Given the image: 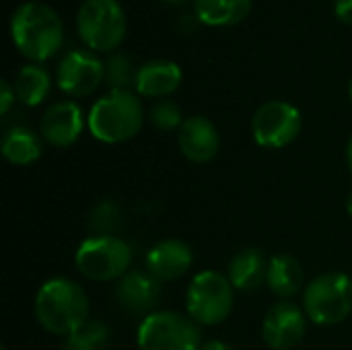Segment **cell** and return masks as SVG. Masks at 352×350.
Listing matches in <instances>:
<instances>
[{"instance_id":"18","label":"cell","mask_w":352,"mask_h":350,"mask_svg":"<svg viewBox=\"0 0 352 350\" xmlns=\"http://www.w3.org/2000/svg\"><path fill=\"white\" fill-rule=\"evenodd\" d=\"M2 155L8 163L12 165H19V167H25V165H31L35 163L41 153H43V142L41 138L25 128V126H14L10 128L4 136H2Z\"/></svg>"},{"instance_id":"3","label":"cell","mask_w":352,"mask_h":350,"mask_svg":"<svg viewBox=\"0 0 352 350\" xmlns=\"http://www.w3.org/2000/svg\"><path fill=\"white\" fill-rule=\"evenodd\" d=\"M144 122L140 99L130 89H116L93 103L87 126L105 144H120L134 138Z\"/></svg>"},{"instance_id":"10","label":"cell","mask_w":352,"mask_h":350,"mask_svg":"<svg viewBox=\"0 0 352 350\" xmlns=\"http://www.w3.org/2000/svg\"><path fill=\"white\" fill-rule=\"evenodd\" d=\"M56 80L70 97H87L105 80V64L87 50H70L58 64Z\"/></svg>"},{"instance_id":"17","label":"cell","mask_w":352,"mask_h":350,"mask_svg":"<svg viewBox=\"0 0 352 350\" xmlns=\"http://www.w3.org/2000/svg\"><path fill=\"white\" fill-rule=\"evenodd\" d=\"M268 264L270 260H266V256L258 248L241 250L239 254L231 258L229 268H227V278L231 281L235 289L243 293H252L266 283Z\"/></svg>"},{"instance_id":"15","label":"cell","mask_w":352,"mask_h":350,"mask_svg":"<svg viewBox=\"0 0 352 350\" xmlns=\"http://www.w3.org/2000/svg\"><path fill=\"white\" fill-rule=\"evenodd\" d=\"M194 262L192 250L179 239H165L155 243L146 254V270L161 283L182 278Z\"/></svg>"},{"instance_id":"24","label":"cell","mask_w":352,"mask_h":350,"mask_svg":"<svg viewBox=\"0 0 352 350\" xmlns=\"http://www.w3.org/2000/svg\"><path fill=\"white\" fill-rule=\"evenodd\" d=\"M120 208L111 200H103L89 217V229L93 235H113L120 227Z\"/></svg>"},{"instance_id":"13","label":"cell","mask_w":352,"mask_h":350,"mask_svg":"<svg viewBox=\"0 0 352 350\" xmlns=\"http://www.w3.org/2000/svg\"><path fill=\"white\" fill-rule=\"evenodd\" d=\"M85 130V113L74 101H58L50 105L39 120L41 138L56 146H72Z\"/></svg>"},{"instance_id":"32","label":"cell","mask_w":352,"mask_h":350,"mask_svg":"<svg viewBox=\"0 0 352 350\" xmlns=\"http://www.w3.org/2000/svg\"><path fill=\"white\" fill-rule=\"evenodd\" d=\"M349 93H351V101H352V80H351V87H349Z\"/></svg>"},{"instance_id":"1","label":"cell","mask_w":352,"mask_h":350,"mask_svg":"<svg viewBox=\"0 0 352 350\" xmlns=\"http://www.w3.org/2000/svg\"><path fill=\"white\" fill-rule=\"evenodd\" d=\"M14 47L33 62L50 60L64 43V25L58 12L43 2H23L10 17Z\"/></svg>"},{"instance_id":"26","label":"cell","mask_w":352,"mask_h":350,"mask_svg":"<svg viewBox=\"0 0 352 350\" xmlns=\"http://www.w3.org/2000/svg\"><path fill=\"white\" fill-rule=\"evenodd\" d=\"M14 99H16L14 87H12L8 80H2V83H0V113H2V116L8 113V109L12 107Z\"/></svg>"},{"instance_id":"4","label":"cell","mask_w":352,"mask_h":350,"mask_svg":"<svg viewBox=\"0 0 352 350\" xmlns=\"http://www.w3.org/2000/svg\"><path fill=\"white\" fill-rule=\"evenodd\" d=\"M74 264L76 270L89 281H120L126 272H130L132 248L116 235H91L78 245Z\"/></svg>"},{"instance_id":"27","label":"cell","mask_w":352,"mask_h":350,"mask_svg":"<svg viewBox=\"0 0 352 350\" xmlns=\"http://www.w3.org/2000/svg\"><path fill=\"white\" fill-rule=\"evenodd\" d=\"M334 12L340 23L352 25V0H334Z\"/></svg>"},{"instance_id":"23","label":"cell","mask_w":352,"mask_h":350,"mask_svg":"<svg viewBox=\"0 0 352 350\" xmlns=\"http://www.w3.org/2000/svg\"><path fill=\"white\" fill-rule=\"evenodd\" d=\"M136 72L138 68H134L130 56L126 54H116L105 62V83L111 87V91L128 89L130 85H134Z\"/></svg>"},{"instance_id":"16","label":"cell","mask_w":352,"mask_h":350,"mask_svg":"<svg viewBox=\"0 0 352 350\" xmlns=\"http://www.w3.org/2000/svg\"><path fill=\"white\" fill-rule=\"evenodd\" d=\"M184 72L171 60H151L136 72L134 89L142 97H167L182 85Z\"/></svg>"},{"instance_id":"7","label":"cell","mask_w":352,"mask_h":350,"mask_svg":"<svg viewBox=\"0 0 352 350\" xmlns=\"http://www.w3.org/2000/svg\"><path fill=\"white\" fill-rule=\"evenodd\" d=\"M233 289L231 281L221 272H198L186 293L188 316L200 326H217L225 322L233 309Z\"/></svg>"},{"instance_id":"22","label":"cell","mask_w":352,"mask_h":350,"mask_svg":"<svg viewBox=\"0 0 352 350\" xmlns=\"http://www.w3.org/2000/svg\"><path fill=\"white\" fill-rule=\"evenodd\" d=\"M111 332L103 322H87L64 338L62 350H107Z\"/></svg>"},{"instance_id":"12","label":"cell","mask_w":352,"mask_h":350,"mask_svg":"<svg viewBox=\"0 0 352 350\" xmlns=\"http://www.w3.org/2000/svg\"><path fill=\"white\" fill-rule=\"evenodd\" d=\"M161 281L148 270H130L116 287V301L126 314L148 318L161 301Z\"/></svg>"},{"instance_id":"6","label":"cell","mask_w":352,"mask_h":350,"mask_svg":"<svg viewBox=\"0 0 352 350\" xmlns=\"http://www.w3.org/2000/svg\"><path fill=\"white\" fill-rule=\"evenodd\" d=\"M303 311L318 326H336L352 314V278L328 272L314 278L303 295Z\"/></svg>"},{"instance_id":"2","label":"cell","mask_w":352,"mask_h":350,"mask_svg":"<svg viewBox=\"0 0 352 350\" xmlns=\"http://www.w3.org/2000/svg\"><path fill=\"white\" fill-rule=\"evenodd\" d=\"M35 316L45 332L66 338L89 322L87 293L70 278H50L37 291Z\"/></svg>"},{"instance_id":"19","label":"cell","mask_w":352,"mask_h":350,"mask_svg":"<svg viewBox=\"0 0 352 350\" xmlns=\"http://www.w3.org/2000/svg\"><path fill=\"white\" fill-rule=\"evenodd\" d=\"M196 14L204 25H237L252 12V0H196Z\"/></svg>"},{"instance_id":"30","label":"cell","mask_w":352,"mask_h":350,"mask_svg":"<svg viewBox=\"0 0 352 350\" xmlns=\"http://www.w3.org/2000/svg\"><path fill=\"white\" fill-rule=\"evenodd\" d=\"M159 2H165V4H182V2H188V0H159Z\"/></svg>"},{"instance_id":"8","label":"cell","mask_w":352,"mask_h":350,"mask_svg":"<svg viewBox=\"0 0 352 350\" xmlns=\"http://www.w3.org/2000/svg\"><path fill=\"white\" fill-rule=\"evenodd\" d=\"M140 350H200V328L175 311H155L142 320L136 336Z\"/></svg>"},{"instance_id":"11","label":"cell","mask_w":352,"mask_h":350,"mask_svg":"<svg viewBox=\"0 0 352 350\" xmlns=\"http://www.w3.org/2000/svg\"><path fill=\"white\" fill-rule=\"evenodd\" d=\"M307 330V316L305 311L291 301L274 303L264 322H262V336L264 342L274 350L295 349Z\"/></svg>"},{"instance_id":"5","label":"cell","mask_w":352,"mask_h":350,"mask_svg":"<svg viewBox=\"0 0 352 350\" xmlns=\"http://www.w3.org/2000/svg\"><path fill=\"white\" fill-rule=\"evenodd\" d=\"M80 39L93 52H113L126 37L128 21L118 0H85L76 12Z\"/></svg>"},{"instance_id":"9","label":"cell","mask_w":352,"mask_h":350,"mask_svg":"<svg viewBox=\"0 0 352 350\" xmlns=\"http://www.w3.org/2000/svg\"><path fill=\"white\" fill-rule=\"evenodd\" d=\"M301 132V111L289 101H268L252 118L254 140L264 149H285Z\"/></svg>"},{"instance_id":"28","label":"cell","mask_w":352,"mask_h":350,"mask_svg":"<svg viewBox=\"0 0 352 350\" xmlns=\"http://www.w3.org/2000/svg\"><path fill=\"white\" fill-rule=\"evenodd\" d=\"M200 350H235V349H233L231 344L223 342V340H210V342L202 344V349Z\"/></svg>"},{"instance_id":"14","label":"cell","mask_w":352,"mask_h":350,"mask_svg":"<svg viewBox=\"0 0 352 350\" xmlns=\"http://www.w3.org/2000/svg\"><path fill=\"white\" fill-rule=\"evenodd\" d=\"M179 151L192 163H208L219 155L221 136L217 126L204 116L186 118L177 134Z\"/></svg>"},{"instance_id":"25","label":"cell","mask_w":352,"mask_h":350,"mask_svg":"<svg viewBox=\"0 0 352 350\" xmlns=\"http://www.w3.org/2000/svg\"><path fill=\"white\" fill-rule=\"evenodd\" d=\"M151 122L157 130H163V132H171V130H179L182 124L186 122L184 120V113H182V107L171 101V99H163L159 103H155L151 107Z\"/></svg>"},{"instance_id":"20","label":"cell","mask_w":352,"mask_h":350,"mask_svg":"<svg viewBox=\"0 0 352 350\" xmlns=\"http://www.w3.org/2000/svg\"><path fill=\"white\" fill-rule=\"evenodd\" d=\"M266 285L283 299L297 295L303 287V268L293 256H274L268 264Z\"/></svg>"},{"instance_id":"21","label":"cell","mask_w":352,"mask_h":350,"mask_svg":"<svg viewBox=\"0 0 352 350\" xmlns=\"http://www.w3.org/2000/svg\"><path fill=\"white\" fill-rule=\"evenodd\" d=\"M12 87H14L16 99L21 103H25L29 107H35V105L45 101V97L50 93V87H52V78H50V72L43 66L27 64L16 72Z\"/></svg>"},{"instance_id":"31","label":"cell","mask_w":352,"mask_h":350,"mask_svg":"<svg viewBox=\"0 0 352 350\" xmlns=\"http://www.w3.org/2000/svg\"><path fill=\"white\" fill-rule=\"evenodd\" d=\"M346 210H349V215L352 217V192L351 196H349V200H346Z\"/></svg>"},{"instance_id":"29","label":"cell","mask_w":352,"mask_h":350,"mask_svg":"<svg viewBox=\"0 0 352 350\" xmlns=\"http://www.w3.org/2000/svg\"><path fill=\"white\" fill-rule=\"evenodd\" d=\"M346 163H349V169L352 171V136L349 138V144H346Z\"/></svg>"}]
</instances>
